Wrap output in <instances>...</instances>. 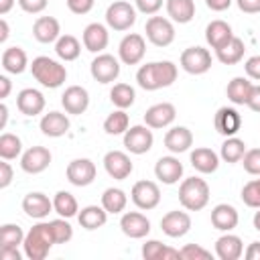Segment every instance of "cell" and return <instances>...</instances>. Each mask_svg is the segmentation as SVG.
Returning a JSON list of instances; mask_svg holds the SVG:
<instances>
[{
	"instance_id": "1",
	"label": "cell",
	"mask_w": 260,
	"mask_h": 260,
	"mask_svg": "<svg viewBox=\"0 0 260 260\" xmlns=\"http://www.w3.org/2000/svg\"><path fill=\"white\" fill-rule=\"evenodd\" d=\"M177 79V65L173 61H154L146 63L136 71V81L142 89L154 91L160 87L173 85Z\"/></svg>"
},
{
	"instance_id": "2",
	"label": "cell",
	"mask_w": 260,
	"mask_h": 260,
	"mask_svg": "<svg viewBox=\"0 0 260 260\" xmlns=\"http://www.w3.org/2000/svg\"><path fill=\"white\" fill-rule=\"evenodd\" d=\"M53 244H55V238L51 232V223L39 221L26 232L24 242H22V250H24V256L28 260H45L49 250L53 248Z\"/></svg>"
},
{
	"instance_id": "3",
	"label": "cell",
	"mask_w": 260,
	"mask_h": 260,
	"mask_svg": "<svg viewBox=\"0 0 260 260\" xmlns=\"http://www.w3.org/2000/svg\"><path fill=\"white\" fill-rule=\"evenodd\" d=\"M30 73L32 77L43 85V87H49V89H57L65 83L67 79V69L65 65H61L59 61L51 59V57H35L32 63H30Z\"/></svg>"
},
{
	"instance_id": "4",
	"label": "cell",
	"mask_w": 260,
	"mask_h": 260,
	"mask_svg": "<svg viewBox=\"0 0 260 260\" xmlns=\"http://www.w3.org/2000/svg\"><path fill=\"white\" fill-rule=\"evenodd\" d=\"M179 201L187 211H201L209 203V185L205 179L189 177L179 187Z\"/></svg>"
},
{
	"instance_id": "5",
	"label": "cell",
	"mask_w": 260,
	"mask_h": 260,
	"mask_svg": "<svg viewBox=\"0 0 260 260\" xmlns=\"http://www.w3.org/2000/svg\"><path fill=\"white\" fill-rule=\"evenodd\" d=\"M136 22V8L126 0H116L106 10V24L114 30H128Z\"/></svg>"
},
{
	"instance_id": "6",
	"label": "cell",
	"mask_w": 260,
	"mask_h": 260,
	"mask_svg": "<svg viewBox=\"0 0 260 260\" xmlns=\"http://www.w3.org/2000/svg\"><path fill=\"white\" fill-rule=\"evenodd\" d=\"M144 32L154 47H169L175 41V26L165 16H150L144 24Z\"/></svg>"
},
{
	"instance_id": "7",
	"label": "cell",
	"mask_w": 260,
	"mask_h": 260,
	"mask_svg": "<svg viewBox=\"0 0 260 260\" xmlns=\"http://www.w3.org/2000/svg\"><path fill=\"white\" fill-rule=\"evenodd\" d=\"M130 199L138 209H154L160 203V189L154 181H136L130 191Z\"/></svg>"
},
{
	"instance_id": "8",
	"label": "cell",
	"mask_w": 260,
	"mask_h": 260,
	"mask_svg": "<svg viewBox=\"0 0 260 260\" xmlns=\"http://www.w3.org/2000/svg\"><path fill=\"white\" fill-rule=\"evenodd\" d=\"M152 142H154V136H152V130L150 126H142V124H136V126H130L126 132H124V146L128 152L132 154H144L152 148Z\"/></svg>"
},
{
	"instance_id": "9",
	"label": "cell",
	"mask_w": 260,
	"mask_h": 260,
	"mask_svg": "<svg viewBox=\"0 0 260 260\" xmlns=\"http://www.w3.org/2000/svg\"><path fill=\"white\" fill-rule=\"evenodd\" d=\"M144 53H146V43L144 37L138 32L126 35L118 45V57L124 65H138L144 59Z\"/></svg>"
},
{
	"instance_id": "10",
	"label": "cell",
	"mask_w": 260,
	"mask_h": 260,
	"mask_svg": "<svg viewBox=\"0 0 260 260\" xmlns=\"http://www.w3.org/2000/svg\"><path fill=\"white\" fill-rule=\"evenodd\" d=\"M181 67L191 75H203L211 69V53L203 47H189L181 53Z\"/></svg>"
},
{
	"instance_id": "11",
	"label": "cell",
	"mask_w": 260,
	"mask_h": 260,
	"mask_svg": "<svg viewBox=\"0 0 260 260\" xmlns=\"http://www.w3.org/2000/svg\"><path fill=\"white\" fill-rule=\"evenodd\" d=\"M91 77L100 83H112L120 75V61L110 53H98V57L89 65Z\"/></svg>"
},
{
	"instance_id": "12",
	"label": "cell",
	"mask_w": 260,
	"mask_h": 260,
	"mask_svg": "<svg viewBox=\"0 0 260 260\" xmlns=\"http://www.w3.org/2000/svg\"><path fill=\"white\" fill-rule=\"evenodd\" d=\"M95 165L89 160V158H73L69 165H67V181L75 187H87L95 181Z\"/></svg>"
},
{
	"instance_id": "13",
	"label": "cell",
	"mask_w": 260,
	"mask_h": 260,
	"mask_svg": "<svg viewBox=\"0 0 260 260\" xmlns=\"http://www.w3.org/2000/svg\"><path fill=\"white\" fill-rule=\"evenodd\" d=\"M104 169H106V173L112 179L124 181V179H128L132 175L134 165H132V160H130V156L126 152H122V150H110L104 156Z\"/></svg>"
},
{
	"instance_id": "14",
	"label": "cell",
	"mask_w": 260,
	"mask_h": 260,
	"mask_svg": "<svg viewBox=\"0 0 260 260\" xmlns=\"http://www.w3.org/2000/svg\"><path fill=\"white\" fill-rule=\"evenodd\" d=\"M51 150L45 146H30L20 156V169L28 175H39L51 165Z\"/></svg>"
},
{
	"instance_id": "15",
	"label": "cell",
	"mask_w": 260,
	"mask_h": 260,
	"mask_svg": "<svg viewBox=\"0 0 260 260\" xmlns=\"http://www.w3.org/2000/svg\"><path fill=\"white\" fill-rule=\"evenodd\" d=\"M120 230L132 240H140L150 232V219L140 211H126L120 217Z\"/></svg>"
},
{
	"instance_id": "16",
	"label": "cell",
	"mask_w": 260,
	"mask_h": 260,
	"mask_svg": "<svg viewBox=\"0 0 260 260\" xmlns=\"http://www.w3.org/2000/svg\"><path fill=\"white\" fill-rule=\"evenodd\" d=\"M175 118H177V110L169 102L154 104L144 112V124L150 128H167L175 122Z\"/></svg>"
},
{
	"instance_id": "17",
	"label": "cell",
	"mask_w": 260,
	"mask_h": 260,
	"mask_svg": "<svg viewBox=\"0 0 260 260\" xmlns=\"http://www.w3.org/2000/svg\"><path fill=\"white\" fill-rule=\"evenodd\" d=\"M213 126H215V130L221 134V136H236L238 132H240V128H242V116L238 114V110H234V108H228V106H223V108H219L217 112H215V116H213Z\"/></svg>"
},
{
	"instance_id": "18",
	"label": "cell",
	"mask_w": 260,
	"mask_h": 260,
	"mask_svg": "<svg viewBox=\"0 0 260 260\" xmlns=\"http://www.w3.org/2000/svg\"><path fill=\"white\" fill-rule=\"evenodd\" d=\"M22 211L32 219H45L53 211V201L41 191H30L22 199Z\"/></svg>"
},
{
	"instance_id": "19",
	"label": "cell",
	"mask_w": 260,
	"mask_h": 260,
	"mask_svg": "<svg viewBox=\"0 0 260 260\" xmlns=\"http://www.w3.org/2000/svg\"><path fill=\"white\" fill-rule=\"evenodd\" d=\"M160 230L169 238H183L191 230V217L187 211H179V209L169 211L160 219Z\"/></svg>"
},
{
	"instance_id": "20",
	"label": "cell",
	"mask_w": 260,
	"mask_h": 260,
	"mask_svg": "<svg viewBox=\"0 0 260 260\" xmlns=\"http://www.w3.org/2000/svg\"><path fill=\"white\" fill-rule=\"evenodd\" d=\"M61 104H63V108H65L67 114L79 116V114H83V112L87 110V106H89V93H87V89L81 87V85H69V87L63 91V95H61Z\"/></svg>"
},
{
	"instance_id": "21",
	"label": "cell",
	"mask_w": 260,
	"mask_h": 260,
	"mask_svg": "<svg viewBox=\"0 0 260 260\" xmlns=\"http://www.w3.org/2000/svg\"><path fill=\"white\" fill-rule=\"evenodd\" d=\"M81 41H83V47L89 51V53H102L108 43H110V32L104 24L100 22H91L83 28V35H81Z\"/></svg>"
},
{
	"instance_id": "22",
	"label": "cell",
	"mask_w": 260,
	"mask_h": 260,
	"mask_svg": "<svg viewBox=\"0 0 260 260\" xmlns=\"http://www.w3.org/2000/svg\"><path fill=\"white\" fill-rule=\"evenodd\" d=\"M154 175L165 185H175L183 177V162L177 156H160L154 165Z\"/></svg>"
},
{
	"instance_id": "23",
	"label": "cell",
	"mask_w": 260,
	"mask_h": 260,
	"mask_svg": "<svg viewBox=\"0 0 260 260\" xmlns=\"http://www.w3.org/2000/svg\"><path fill=\"white\" fill-rule=\"evenodd\" d=\"M16 108L24 116H39L45 110V95L35 87H24L16 95Z\"/></svg>"
},
{
	"instance_id": "24",
	"label": "cell",
	"mask_w": 260,
	"mask_h": 260,
	"mask_svg": "<svg viewBox=\"0 0 260 260\" xmlns=\"http://www.w3.org/2000/svg\"><path fill=\"white\" fill-rule=\"evenodd\" d=\"M32 35L39 43H57V39L61 37V24L55 16H39L32 24Z\"/></svg>"
},
{
	"instance_id": "25",
	"label": "cell",
	"mask_w": 260,
	"mask_h": 260,
	"mask_svg": "<svg viewBox=\"0 0 260 260\" xmlns=\"http://www.w3.org/2000/svg\"><path fill=\"white\" fill-rule=\"evenodd\" d=\"M234 30L232 26L225 22V20H211L207 26H205V41L211 49H221L223 45H228L232 39H234Z\"/></svg>"
},
{
	"instance_id": "26",
	"label": "cell",
	"mask_w": 260,
	"mask_h": 260,
	"mask_svg": "<svg viewBox=\"0 0 260 260\" xmlns=\"http://www.w3.org/2000/svg\"><path fill=\"white\" fill-rule=\"evenodd\" d=\"M240 221V215L234 205L230 203H219L211 209V225L219 232H232Z\"/></svg>"
},
{
	"instance_id": "27",
	"label": "cell",
	"mask_w": 260,
	"mask_h": 260,
	"mask_svg": "<svg viewBox=\"0 0 260 260\" xmlns=\"http://www.w3.org/2000/svg\"><path fill=\"white\" fill-rule=\"evenodd\" d=\"M41 132L49 138H59V136H65L69 132V118L61 112H49L41 118Z\"/></svg>"
},
{
	"instance_id": "28",
	"label": "cell",
	"mask_w": 260,
	"mask_h": 260,
	"mask_svg": "<svg viewBox=\"0 0 260 260\" xmlns=\"http://www.w3.org/2000/svg\"><path fill=\"white\" fill-rule=\"evenodd\" d=\"M215 254L219 260H238L244 254V244L240 236H234L230 232H225L221 238H217L215 242Z\"/></svg>"
},
{
	"instance_id": "29",
	"label": "cell",
	"mask_w": 260,
	"mask_h": 260,
	"mask_svg": "<svg viewBox=\"0 0 260 260\" xmlns=\"http://www.w3.org/2000/svg\"><path fill=\"white\" fill-rule=\"evenodd\" d=\"M193 144V134L189 128L185 126H175L165 134V146L173 152V154H181L187 152Z\"/></svg>"
},
{
	"instance_id": "30",
	"label": "cell",
	"mask_w": 260,
	"mask_h": 260,
	"mask_svg": "<svg viewBox=\"0 0 260 260\" xmlns=\"http://www.w3.org/2000/svg\"><path fill=\"white\" fill-rule=\"evenodd\" d=\"M191 165L195 171L203 173V175H209V173H215L217 167H219V154L213 152L211 148L207 146H199L191 152Z\"/></svg>"
},
{
	"instance_id": "31",
	"label": "cell",
	"mask_w": 260,
	"mask_h": 260,
	"mask_svg": "<svg viewBox=\"0 0 260 260\" xmlns=\"http://www.w3.org/2000/svg\"><path fill=\"white\" fill-rule=\"evenodd\" d=\"M28 65V57L20 47H8L2 53V69L12 75H20Z\"/></svg>"
},
{
	"instance_id": "32",
	"label": "cell",
	"mask_w": 260,
	"mask_h": 260,
	"mask_svg": "<svg viewBox=\"0 0 260 260\" xmlns=\"http://www.w3.org/2000/svg\"><path fill=\"white\" fill-rule=\"evenodd\" d=\"M77 219H79V225L83 230H98L102 225H106L108 221V211L104 209V205H87L83 207L79 213H77Z\"/></svg>"
},
{
	"instance_id": "33",
	"label": "cell",
	"mask_w": 260,
	"mask_h": 260,
	"mask_svg": "<svg viewBox=\"0 0 260 260\" xmlns=\"http://www.w3.org/2000/svg\"><path fill=\"white\" fill-rule=\"evenodd\" d=\"M252 87H254V83L250 79H246V77H234L228 83V87H225L228 100L232 104H236V106H244V104H248V100L252 95Z\"/></svg>"
},
{
	"instance_id": "34",
	"label": "cell",
	"mask_w": 260,
	"mask_h": 260,
	"mask_svg": "<svg viewBox=\"0 0 260 260\" xmlns=\"http://www.w3.org/2000/svg\"><path fill=\"white\" fill-rule=\"evenodd\" d=\"M167 4V14L171 20L179 24H187L195 16V2L193 0H165Z\"/></svg>"
},
{
	"instance_id": "35",
	"label": "cell",
	"mask_w": 260,
	"mask_h": 260,
	"mask_svg": "<svg viewBox=\"0 0 260 260\" xmlns=\"http://www.w3.org/2000/svg\"><path fill=\"white\" fill-rule=\"evenodd\" d=\"M244 51H246L244 41H242L240 37H234L228 45H223L221 49H217L215 55H217V61H219V63H223V65H236V63L242 61Z\"/></svg>"
},
{
	"instance_id": "36",
	"label": "cell",
	"mask_w": 260,
	"mask_h": 260,
	"mask_svg": "<svg viewBox=\"0 0 260 260\" xmlns=\"http://www.w3.org/2000/svg\"><path fill=\"white\" fill-rule=\"evenodd\" d=\"M55 53L63 61H75L81 53V43L73 35H61L55 43Z\"/></svg>"
},
{
	"instance_id": "37",
	"label": "cell",
	"mask_w": 260,
	"mask_h": 260,
	"mask_svg": "<svg viewBox=\"0 0 260 260\" xmlns=\"http://www.w3.org/2000/svg\"><path fill=\"white\" fill-rule=\"evenodd\" d=\"M142 258L144 260H169V258H181V256H179V250H173L158 240H148L142 244Z\"/></svg>"
},
{
	"instance_id": "38",
	"label": "cell",
	"mask_w": 260,
	"mask_h": 260,
	"mask_svg": "<svg viewBox=\"0 0 260 260\" xmlns=\"http://www.w3.org/2000/svg\"><path fill=\"white\" fill-rule=\"evenodd\" d=\"M126 203H128V197L118 187H108L102 193V205L108 213H122L126 209Z\"/></svg>"
},
{
	"instance_id": "39",
	"label": "cell",
	"mask_w": 260,
	"mask_h": 260,
	"mask_svg": "<svg viewBox=\"0 0 260 260\" xmlns=\"http://www.w3.org/2000/svg\"><path fill=\"white\" fill-rule=\"evenodd\" d=\"M53 209L55 213H59L61 217H73L77 215L79 211V205H77V199L69 193V191H57L55 197H53Z\"/></svg>"
},
{
	"instance_id": "40",
	"label": "cell",
	"mask_w": 260,
	"mask_h": 260,
	"mask_svg": "<svg viewBox=\"0 0 260 260\" xmlns=\"http://www.w3.org/2000/svg\"><path fill=\"white\" fill-rule=\"evenodd\" d=\"M246 154V142L236 138V136H228L221 144V150H219V156L221 160L225 162H240L242 156Z\"/></svg>"
},
{
	"instance_id": "41",
	"label": "cell",
	"mask_w": 260,
	"mask_h": 260,
	"mask_svg": "<svg viewBox=\"0 0 260 260\" xmlns=\"http://www.w3.org/2000/svg\"><path fill=\"white\" fill-rule=\"evenodd\" d=\"M134 98H136V91L132 85L128 83H116L112 89H110V102L120 108V110H126L134 104Z\"/></svg>"
},
{
	"instance_id": "42",
	"label": "cell",
	"mask_w": 260,
	"mask_h": 260,
	"mask_svg": "<svg viewBox=\"0 0 260 260\" xmlns=\"http://www.w3.org/2000/svg\"><path fill=\"white\" fill-rule=\"evenodd\" d=\"M128 124H130V118L124 110H114L106 120H104V130L106 134L110 136H118V134H124L128 130Z\"/></svg>"
},
{
	"instance_id": "43",
	"label": "cell",
	"mask_w": 260,
	"mask_h": 260,
	"mask_svg": "<svg viewBox=\"0 0 260 260\" xmlns=\"http://www.w3.org/2000/svg\"><path fill=\"white\" fill-rule=\"evenodd\" d=\"M24 232L16 223H4L0 228V248H18L24 242Z\"/></svg>"
},
{
	"instance_id": "44",
	"label": "cell",
	"mask_w": 260,
	"mask_h": 260,
	"mask_svg": "<svg viewBox=\"0 0 260 260\" xmlns=\"http://www.w3.org/2000/svg\"><path fill=\"white\" fill-rule=\"evenodd\" d=\"M22 152V142L16 134H10V132H4L0 136V156L4 160H12L16 158L18 154Z\"/></svg>"
},
{
	"instance_id": "45",
	"label": "cell",
	"mask_w": 260,
	"mask_h": 260,
	"mask_svg": "<svg viewBox=\"0 0 260 260\" xmlns=\"http://www.w3.org/2000/svg\"><path fill=\"white\" fill-rule=\"evenodd\" d=\"M51 232H53V238H55V244H67L71 238H73V228L71 223L67 221V217H57V219H51Z\"/></svg>"
},
{
	"instance_id": "46",
	"label": "cell",
	"mask_w": 260,
	"mask_h": 260,
	"mask_svg": "<svg viewBox=\"0 0 260 260\" xmlns=\"http://www.w3.org/2000/svg\"><path fill=\"white\" fill-rule=\"evenodd\" d=\"M242 201L248 207H254V209L260 207V175L258 179H252L242 187Z\"/></svg>"
},
{
	"instance_id": "47",
	"label": "cell",
	"mask_w": 260,
	"mask_h": 260,
	"mask_svg": "<svg viewBox=\"0 0 260 260\" xmlns=\"http://www.w3.org/2000/svg\"><path fill=\"white\" fill-rule=\"evenodd\" d=\"M179 256L185 260H211V252L197 246V244H187L179 250Z\"/></svg>"
},
{
	"instance_id": "48",
	"label": "cell",
	"mask_w": 260,
	"mask_h": 260,
	"mask_svg": "<svg viewBox=\"0 0 260 260\" xmlns=\"http://www.w3.org/2000/svg\"><path fill=\"white\" fill-rule=\"evenodd\" d=\"M242 165L246 169V173L250 175H260V148H250L246 150V154L242 156Z\"/></svg>"
},
{
	"instance_id": "49",
	"label": "cell",
	"mask_w": 260,
	"mask_h": 260,
	"mask_svg": "<svg viewBox=\"0 0 260 260\" xmlns=\"http://www.w3.org/2000/svg\"><path fill=\"white\" fill-rule=\"evenodd\" d=\"M162 2L165 0H134L136 10L142 14H156L162 8Z\"/></svg>"
},
{
	"instance_id": "50",
	"label": "cell",
	"mask_w": 260,
	"mask_h": 260,
	"mask_svg": "<svg viewBox=\"0 0 260 260\" xmlns=\"http://www.w3.org/2000/svg\"><path fill=\"white\" fill-rule=\"evenodd\" d=\"M47 2L49 0H18V6L28 14H39L47 8Z\"/></svg>"
},
{
	"instance_id": "51",
	"label": "cell",
	"mask_w": 260,
	"mask_h": 260,
	"mask_svg": "<svg viewBox=\"0 0 260 260\" xmlns=\"http://www.w3.org/2000/svg\"><path fill=\"white\" fill-rule=\"evenodd\" d=\"M65 2H67V8L73 14H87L93 8L95 0H65Z\"/></svg>"
},
{
	"instance_id": "52",
	"label": "cell",
	"mask_w": 260,
	"mask_h": 260,
	"mask_svg": "<svg viewBox=\"0 0 260 260\" xmlns=\"http://www.w3.org/2000/svg\"><path fill=\"white\" fill-rule=\"evenodd\" d=\"M244 69H246V75L260 81V55H254L250 57L246 63H244Z\"/></svg>"
},
{
	"instance_id": "53",
	"label": "cell",
	"mask_w": 260,
	"mask_h": 260,
	"mask_svg": "<svg viewBox=\"0 0 260 260\" xmlns=\"http://www.w3.org/2000/svg\"><path fill=\"white\" fill-rule=\"evenodd\" d=\"M12 167H10V162H6L4 158H2V162H0V189H6L10 183H12Z\"/></svg>"
},
{
	"instance_id": "54",
	"label": "cell",
	"mask_w": 260,
	"mask_h": 260,
	"mask_svg": "<svg viewBox=\"0 0 260 260\" xmlns=\"http://www.w3.org/2000/svg\"><path fill=\"white\" fill-rule=\"evenodd\" d=\"M238 2V8L246 14H256L260 12V0H236Z\"/></svg>"
},
{
	"instance_id": "55",
	"label": "cell",
	"mask_w": 260,
	"mask_h": 260,
	"mask_svg": "<svg viewBox=\"0 0 260 260\" xmlns=\"http://www.w3.org/2000/svg\"><path fill=\"white\" fill-rule=\"evenodd\" d=\"M232 2H234V0H205L207 8H209V10H215V12L228 10V8L232 6Z\"/></svg>"
},
{
	"instance_id": "56",
	"label": "cell",
	"mask_w": 260,
	"mask_h": 260,
	"mask_svg": "<svg viewBox=\"0 0 260 260\" xmlns=\"http://www.w3.org/2000/svg\"><path fill=\"white\" fill-rule=\"evenodd\" d=\"M246 106L250 110H254V112H260V85H254L252 87V95H250V100H248Z\"/></svg>"
},
{
	"instance_id": "57",
	"label": "cell",
	"mask_w": 260,
	"mask_h": 260,
	"mask_svg": "<svg viewBox=\"0 0 260 260\" xmlns=\"http://www.w3.org/2000/svg\"><path fill=\"white\" fill-rule=\"evenodd\" d=\"M244 256H246L248 260H260V242H252V244L246 248Z\"/></svg>"
},
{
	"instance_id": "58",
	"label": "cell",
	"mask_w": 260,
	"mask_h": 260,
	"mask_svg": "<svg viewBox=\"0 0 260 260\" xmlns=\"http://www.w3.org/2000/svg\"><path fill=\"white\" fill-rule=\"evenodd\" d=\"M0 258L2 260H20V252L16 248H0Z\"/></svg>"
},
{
	"instance_id": "59",
	"label": "cell",
	"mask_w": 260,
	"mask_h": 260,
	"mask_svg": "<svg viewBox=\"0 0 260 260\" xmlns=\"http://www.w3.org/2000/svg\"><path fill=\"white\" fill-rule=\"evenodd\" d=\"M10 89H12L10 79H8L6 75H0V98H2V100H6V98H8V93H10Z\"/></svg>"
},
{
	"instance_id": "60",
	"label": "cell",
	"mask_w": 260,
	"mask_h": 260,
	"mask_svg": "<svg viewBox=\"0 0 260 260\" xmlns=\"http://www.w3.org/2000/svg\"><path fill=\"white\" fill-rule=\"evenodd\" d=\"M6 120H8V108H6V104L2 102V104H0V130H4Z\"/></svg>"
},
{
	"instance_id": "61",
	"label": "cell",
	"mask_w": 260,
	"mask_h": 260,
	"mask_svg": "<svg viewBox=\"0 0 260 260\" xmlns=\"http://www.w3.org/2000/svg\"><path fill=\"white\" fill-rule=\"evenodd\" d=\"M12 6H14V0H0V14H2V16L8 14Z\"/></svg>"
},
{
	"instance_id": "62",
	"label": "cell",
	"mask_w": 260,
	"mask_h": 260,
	"mask_svg": "<svg viewBox=\"0 0 260 260\" xmlns=\"http://www.w3.org/2000/svg\"><path fill=\"white\" fill-rule=\"evenodd\" d=\"M0 28H2V32H0V43H4V41L8 39V35H10V32H8V22H6L4 18L0 20Z\"/></svg>"
},
{
	"instance_id": "63",
	"label": "cell",
	"mask_w": 260,
	"mask_h": 260,
	"mask_svg": "<svg viewBox=\"0 0 260 260\" xmlns=\"http://www.w3.org/2000/svg\"><path fill=\"white\" fill-rule=\"evenodd\" d=\"M252 223H254V228L260 232V207H258V211L254 213V219H252Z\"/></svg>"
}]
</instances>
